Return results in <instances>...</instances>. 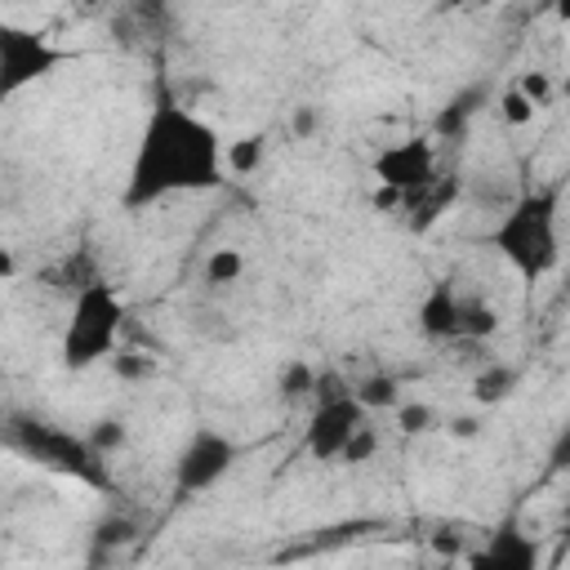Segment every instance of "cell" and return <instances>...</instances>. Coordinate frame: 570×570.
<instances>
[{"mask_svg":"<svg viewBox=\"0 0 570 570\" xmlns=\"http://www.w3.org/2000/svg\"><path fill=\"white\" fill-rule=\"evenodd\" d=\"M263 160H267V134H240L227 142V174L249 178L263 169Z\"/></svg>","mask_w":570,"mask_h":570,"instance_id":"12","label":"cell"},{"mask_svg":"<svg viewBox=\"0 0 570 570\" xmlns=\"http://www.w3.org/2000/svg\"><path fill=\"white\" fill-rule=\"evenodd\" d=\"M539 561H543L539 539L525 534L517 521H503L463 557V570H539Z\"/></svg>","mask_w":570,"mask_h":570,"instance_id":"8","label":"cell"},{"mask_svg":"<svg viewBox=\"0 0 570 570\" xmlns=\"http://www.w3.org/2000/svg\"><path fill=\"white\" fill-rule=\"evenodd\" d=\"M379 454V432H374V423H365L356 436H352V445L343 450V463H370Z\"/></svg>","mask_w":570,"mask_h":570,"instance_id":"21","label":"cell"},{"mask_svg":"<svg viewBox=\"0 0 570 570\" xmlns=\"http://www.w3.org/2000/svg\"><path fill=\"white\" fill-rule=\"evenodd\" d=\"M512 387H517V370L503 365V361H494V365H485V370L472 379V401H476V405H499V401L512 396Z\"/></svg>","mask_w":570,"mask_h":570,"instance_id":"13","label":"cell"},{"mask_svg":"<svg viewBox=\"0 0 570 570\" xmlns=\"http://www.w3.org/2000/svg\"><path fill=\"white\" fill-rule=\"evenodd\" d=\"M419 570H459V566H419Z\"/></svg>","mask_w":570,"mask_h":570,"instance_id":"29","label":"cell"},{"mask_svg":"<svg viewBox=\"0 0 570 570\" xmlns=\"http://www.w3.org/2000/svg\"><path fill=\"white\" fill-rule=\"evenodd\" d=\"M396 428H401L405 436H428V432H441L445 419H441V410L428 405V401H401V405H396Z\"/></svg>","mask_w":570,"mask_h":570,"instance_id":"14","label":"cell"},{"mask_svg":"<svg viewBox=\"0 0 570 570\" xmlns=\"http://www.w3.org/2000/svg\"><path fill=\"white\" fill-rule=\"evenodd\" d=\"M289 125H294V134H298V138H312V134H316V125H321V116H316V107H307V102H303V107H294V120H289Z\"/></svg>","mask_w":570,"mask_h":570,"instance_id":"24","label":"cell"},{"mask_svg":"<svg viewBox=\"0 0 570 570\" xmlns=\"http://www.w3.org/2000/svg\"><path fill=\"white\" fill-rule=\"evenodd\" d=\"M557 18H561V22H570V0H566V4H557Z\"/></svg>","mask_w":570,"mask_h":570,"instance_id":"27","label":"cell"},{"mask_svg":"<svg viewBox=\"0 0 570 570\" xmlns=\"http://www.w3.org/2000/svg\"><path fill=\"white\" fill-rule=\"evenodd\" d=\"M445 432H450L454 441H472V436L481 432V419H472V414L463 419V414H459V419H450V423H445Z\"/></svg>","mask_w":570,"mask_h":570,"instance_id":"25","label":"cell"},{"mask_svg":"<svg viewBox=\"0 0 570 570\" xmlns=\"http://www.w3.org/2000/svg\"><path fill=\"white\" fill-rule=\"evenodd\" d=\"M31 454L45 463V468H53V472H71V476H94L89 472V463L98 459L94 450H89V441L85 436H71V432H58V428H49V423H31Z\"/></svg>","mask_w":570,"mask_h":570,"instance_id":"9","label":"cell"},{"mask_svg":"<svg viewBox=\"0 0 570 570\" xmlns=\"http://www.w3.org/2000/svg\"><path fill=\"white\" fill-rule=\"evenodd\" d=\"M356 401L374 414V410H396L401 405V387H396V379L392 374H370V379H361L356 387Z\"/></svg>","mask_w":570,"mask_h":570,"instance_id":"16","label":"cell"},{"mask_svg":"<svg viewBox=\"0 0 570 570\" xmlns=\"http://www.w3.org/2000/svg\"><path fill=\"white\" fill-rule=\"evenodd\" d=\"M499 334V312L490 298L481 294H459V325H454V338L463 343H485Z\"/></svg>","mask_w":570,"mask_h":570,"instance_id":"11","label":"cell"},{"mask_svg":"<svg viewBox=\"0 0 570 570\" xmlns=\"http://www.w3.org/2000/svg\"><path fill=\"white\" fill-rule=\"evenodd\" d=\"M120 325H125V298L116 294V285L107 281H89L76 289L67 325H62V365L67 370H89L98 361L116 356L120 343Z\"/></svg>","mask_w":570,"mask_h":570,"instance_id":"3","label":"cell"},{"mask_svg":"<svg viewBox=\"0 0 570 570\" xmlns=\"http://www.w3.org/2000/svg\"><path fill=\"white\" fill-rule=\"evenodd\" d=\"M512 85L521 89V98H525V102H530L534 111H543V107H548V102H552V98L561 94V85H557V80H552V76L543 71V67H530V71H521V76H517Z\"/></svg>","mask_w":570,"mask_h":570,"instance_id":"17","label":"cell"},{"mask_svg":"<svg viewBox=\"0 0 570 570\" xmlns=\"http://www.w3.org/2000/svg\"><path fill=\"white\" fill-rule=\"evenodd\" d=\"M548 463H552L557 472H570V423L557 432V441H552V450H548Z\"/></svg>","mask_w":570,"mask_h":570,"instance_id":"23","label":"cell"},{"mask_svg":"<svg viewBox=\"0 0 570 570\" xmlns=\"http://www.w3.org/2000/svg\"><path fill=\"white\" fill-rule=\"evenodd\" d=\"M370 423V410L356 401L352 387H338V392H325L316 401V410L307 414V428H303V450L316 459V463H343V450L352 445V436Z\"/></svg>","mask_w":570,"mask_h":570,"instance_id":"4","label":"cell"},{"mask_svg":"<svg viewBox=\"0 0 570 570\" xmlns=\"http://www.w3.org/2000/svg\"><path fill=\"white\" fill-rule=\"evenodd\" d=\"M111 370H116L120 379H147V374L156 370V361H151V356H138V352H116V356H111Z\"/></svg>","mask_w":570,"mask_h":570,"instance_id":"22","label":"cell"},{"mask_svg":"<svg viewBox=\"0 0 570 570\" xmlns=\"http://www.w3.org/2000/svg\"><path fill=\"white\" fill-rule=\"evenodd\" d=\"M85 441H89V450L102 459V454L120 450V445L129 441V432H125V423H120V419H98V423L89 428V436H85Z\"/></svg>","mask_w":570,"mask_h":570,"instance_id":"19","label":"cell"},{"mask_svg":"<svg viewBox=\"0 0 570 570\" xmlns=\"http://www.w3.org/2000/svg\"><path fill=\"white\" fill-rule=\"evenodd\" d=\"M414 325L423 338H454V325H459V289L450 281L432 285L414 312Z\"/></svg>","mask_w":570,"mask_h":570,"instance_id":"10","label":"cell"},{"mask_svg":"<svg viewBox=\"0 0 570 570\" xmlns=\"http://www.w3.org/2000/svg\"><path fill=\"white\" fill-rule=\"evenodd\" d=\"M561 94L570 98V62H566V80H561Z\"/></svg>","mask_w":570,"mask_h":570,"instance_id":"28","label":"cell"},{"mask_svg":"<svg viewBox=\"0 0 570 570\" xmlns=\"http://www.w3.org/2000/svg\"><path fill=\"white\" fill-rule=\"evenodd\" d=\"M561 521H566V530H570V503H566V512H561Z\"/></svg>","mask_w":570,"mask_h":570,"instance_id":"30","label":"cell"},{"mask_svg":"<svg viewBox=\"0 0 570 570\" xmlns=\"http://www.w3.org/2000/svg\"><path fill=\"white\" fill-rule=\"evenodd\" d=\"M534 116H539V111L521 98V89H517V85H508V89L499 94V120H503L508 129H525V125H534Z\"/></svg>","mask_w":570,"mask_h":570,"instance_id":"18","label":"cell"},{"mask_svg":"<svg viewBox=\"0 0 570 570\" xmlns=\"http://www.w3.org/2000/svg\"><path fill=\"white\" fill-rule=\"evenodd\" d=\"M401 200H405V196H401V191H392V187H374V196H370V205H374V209H383V214H387V209H396Z\"/></svg>","mask_w":570,"mask_h":570,"instance_id":"26","label":"cell"},{"mask_svg":"<svg viewBox=\"0 0 570 570\" xmlns=\"http://www.w3.org/2000/svg\"><path fill=\"white\" fill-rule=\"evenodd\" d=\"M232 468H236V445H232V436H223V432H214V428H196V432L183 441L178 459H174V485H178V494H205V490H214Z\"/></svg>","mask_w":570,"mask_h":570,"instance_id":"6","label":"cell"},{"mask_svg":"<svg viewBox=\"0 0 570 570\" xmlns=\"http://www.w3.org/2000/svg\"><path fill=\"white\" fill-rule=\"evenodd\" d=\"M227 174V142L223 134L196 116L191 107L160 94L147 107V120L134 138V156L125 169V209H147L169 196H200L223 187Z\"/></svg>","mask_w":570,"mask_h":570,"instance_id":"1","label":"cell"},{"mask_svg":"<svg viewBox=\"0 0 570 570\" xmlns=\"http://www.w3.org/2000/svg\"><path fill=\"white\" fill-rule=\"evenodd\" d=\"M240 276H245V254H240V249H232V245L209 249V258H205V285L227 289V285H236Z\"/></svg>","mask_w":570,"mask_h":570,"instance_id":"15","label":"cell"},{"mask_svg":"<svg viewBox=\"0 0 570 570\" xmlns=\"http://www.w3.org/2000/svg\"><path fill=\"white\" fill-rule=\"evenodd\" d=\"M281 392H285V396H307V392H316V374H312V365L289 361V365L281 370Z\"/></svg>","mask_w":570,"mask_h":570,"instance_id":"20","label":"cell"},{"mask_svg":"<svg viewBox=\"0 0 570 570\" xmlns=\"http://www.w3.org/2000/svg\"><path fill=\"white\" fill-rule=\"evenodd\" d=\"M62 62V49H53L45 36L27 27H0V98H18L27 85L45 80Z\"/></svg>","mask_w":570,"mask_h":570,"instance_id":"5","label":"cell"},{"mask_svg":"<svg viewBox=\"0 0 570 570\" xmlns=\"http://www.w3.org/2000/svg\"><path fill=\"white\" fill-rule=\"evenodd\" d=\"M374 183L379 187H392L401 196H414V191H428L436 183V147L414 134V138H401V142H387L379 156H374Z\"/></svg>","mask_w":570,"mask_h":570,"instance_id":"7","label":"cell"},{"mask_svg":"<svg viewBox=\"0 0 570 570\" xmlns=\"http://www.w3.org/2000/svg\"><path fill=\"white\" fill-rule=\"evenodd\" d=\"M490 249L521 285H539L561 263V187H525L490 227Z\"/></svg>","mask_w":570,"mask_h":570,"instance_id":"2","label":"cell"}]
</instances>
